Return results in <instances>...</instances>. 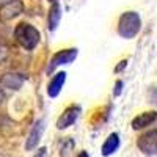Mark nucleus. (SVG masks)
<instances>
[{
    "instance_id": "f257e3e1",
    "label": "nucleus",
    "mask_w": 157,
    "mask_h": 157,
    "mask_svg": "<svg viewBox=\"0 0 157 157\" xmlns=\"http://www.w3.org/2000/svg\"><path fill=\"white\" fill-rule=\"evenodd\" d=\"M14 38L22 49L33 50L39 44V41H41V33H39V30L35 25L27 24V22H21L14 29Z\"/></svg>"
},
{
    "instance_id": "f03ea898",
    "label": "nucleus",
    "mask_w": 157,
    "mask_h": 157,
    "mask_svg": "<svg viewBox=\"0 0 157 157\" xmlns=\"http://www.w3.org/2000/svg\"><path fill=\"white\" fill-rule=\"evenodd\" d=\"M118 35L124 39H132L141 30V17L137 11H124L118 19Z\"/></svg>"
},
{
    "instance_id": "7ed1b4c3",
    "label": "nucleus",
    "mask_w": 157,
    "mask_h": 157,
    "mask_svg": "<svg viewBox=\"0 0 157 157\" xmlns=\"http://www.w3.org/2000/svg\"><path fill=\"white\" fill-rule=\"evenodd\" d=\"M78 55V50L75 47H71V49H61L58 50L57 54L50 58L47 68H46V72L47 74H52L58 66H63V64H71Z\"/></svg>"
},
{
    "instance_id": "20e7f679",
    "label": "nucleus",
    "mask_w": 157,
    "mask_h": 157,
    "mask_svg": "<svg viewBox=\"0 0 157 157\" xmlns=\"http://www.w3.org/2000/svg\"><path fill=\"white\" fill-rule=\"evenodd\" d=\"M137 146L145 155H155L157 154V129H151L148 132L141 134L137 140Z\"/></svg>"
},
{
    "instance_id": "39448f33",
    "label": "nucleus",
    "mask_w": 157,
    "mask_h": 157,
    "mask_svg": "<svg viewBox=\"0 0 157 157\" xmlns=\"http://www.w3.org/2000/svg\"><path fill=\"white\" fill-rule=\"evenodd\" d=\"M44 130H46V120L39 118V120L35 121V124L30 129V134L27 135V140H25V151H33L39 145Z\"/></svg>"
},
{
    "instance_id": "423d86ee",
    "label": "nucleus",
    "mask_w": 157,
    "mask_h": 157,
    "mask_svg": "<svg viewBox=\"0 0 157 157\" xmlns=\"http://www.w3.org/2000/svg\"><path fill=\"white\" fill-rule=\"evenodd\" d=\"M80 112H82V109H80V105H77V104H72V105H69L68 109H64V112L58 116V120H57V129L64 130V129L74 126V123L77 121Z\"/></svg>"
},
{
    "instance_id": "0eeeda50",
    "label": "nucleus",
    "mask_w": 157,
    "mask_h": 157,
    "mask_svg": "<svg viewBox=\"0 0 157 157\" xmlns=\"http://www.w3.org/2000/svg\"><path fill=\"white\" fill-rule=\"evenodd\" d=\"M24 11V3L22 0H11L0 6V21L2 22H8L11 19L17 17L19 14H22Z\"/></svg>"
},
{
    "instance_id": "6e6552de",
    "label": "nucleus",
    "mask_w": 157,
    "mask_h": 157,
    "mask_svg": "<svg viewBox=\"0 0 157 157\" xmlns=\"http://www.w3.org/2000/svg\"><path fill=\"white\" fill-rule=\"evenodd\" d=\"M155 121H157V112L149 110V112H143V113L137 115L132 120V123H130V126H132L134 130H141V129L154 124Z\"/></svg>"
},
{
    "instance_id": "1a4fd4ad",
    "label": "nucleus",
    "mask_w": 157,
    "mask_h": 157,
    "mask_svg": "<svg viewBox=\"0 0 157 157\" xmlns=\"http://www.w3.org/2000/svg\"><path fill=\"white\" fill-rule=\"evenodd\" d=\"M25 75L22 74H17V72H8V74H3L0 77V85L3 88H8V90H19L24 82H25Z\"/></svg>"
},
{
    "instance_id": "9d476101",
    "label": "nucleus",
    "mask_w": 157,
    "mask_h": 157,
    "mask_svg": "<svg viewBox=\"0 0 157 157\" xmlns=\"http://www.w3.org/2000/svg\"><path fill=\"white\" fill-rule=\"evenodd\" d=\"M66 72H57L52 75L50 82L47 85V96L49 98H57L60 93H61V88L64 85V82H66Z\"/></svg>"
},
{
    "instance_id": "9b49d317",
    "label": "nucleus",
    "mask_w": 157,
    "mask_h": 157,
    "mask_svg": "<svg viewBox=\"0 0 157 157\" xmlns=\"http://www.w3.org/2000/svg\"><path fill=\"white\" fill-rule=\"evenodd\" d=\"M118 148H120V134L116 132H112L105 141L102 143V148H101V154L104 157H110L112 154H115L118 151Z\"/></svg>"
},
{
    "instance_id": "f8f14e48",
    "label": "nucleus",
    "mask_w": 157,
    "mask_h": 157,
    "mask_svg": "<svg viewBox=\"0 0 157 157\" xmlns=\"http://www.w3.org/2000/svg\"><path fill=\"white\" fill-rule=\"evenodd\" d=\"M61 6L58 2H54V3H50V10H49V16H47V29L50 32H55L57 27H58V24L61 21Z\"/></svg>"
},
{
    "instance_id": "ddd939ff",
    "label": "nucleus",
    "mask_w": 157,
    "mask_h": 157,
    "mask_svg": "<svg viewBox=\"0 0 157 157\" xmlns=\"http://www.w3.org/2000/svg\"><path fill=\"white\" fill-rule=\"evenodd\" d=\"M72 148H74V141H72L71 138H66V140L63 141V146L60 148V155H61V157H68V155L71 154Z\"/></svg>"
},
{
    "instance_id": "4468645a",
    "label": "nucleus",
    "mask_w": 157,
    "mask_h": 157,
    "mask_svg": "<svg viewBox=\"0 0 157 157\" xmlns=\"http://www.w3.org/2000/svg\"><path fill=\"white\" fill-rule=\"evenodd\" d=\"M123 86H124V82H123V80H116L115 88H113V96H115V98H118V96L123 93Z\"/></svg>"
},
{
    "instance_id": "2eb2a0df",
    "label": "nucleus",
    "mask_w": 157,
    "mask_h": 157,
    "mask_svg": "<svg viewBox=\"0 0 157 157\" xmlns=\"http://www.w3.org/2000/svg\"><path fill=\"white\" fill-rule=\"evenodd\" d=\"M148 98H149V102L157 104V88L155 86H151L149 93H148Z\"/></svg>"
},
{
    "instance_id": "dca6fc26",
    "label": "nucleus",
    "mask_w": 157,
    "mask_h": 157,
    "mask_svg": "<svg viewBox=\"0 0 157 157\" xmlns=\"http://www.w3.org/2000/svg\"><path fill=\"white\" fill-rule=\"evenodd\" d=\"M127 63H129L127 60H121L120 63L116 64V68H115V72H116V74H118V72H123V71H124V69L127 68Z\"/></svg>"
},
{
    "instance_id": "f3484780",
    "label": "nucleus",
    "mask_w": 157,
    "mask_h": 157,
    "mask_svg": "<svg viewBox=\"0 0 157 157\" xmlns=\"http://www.w3.org/2000/svg\"><path fill=\"white\" fill-rule=\"evenodd\" d=\"M46 154H47V149H46V148H39V151H38L33 157H46Z\"/></svg>"
},
{
    "instance_id": "a211bd4d",
    "label": "nucleus",
    "mask_w": 157,
    "mask_h": 157,
    "mask_svg": "<svg viewBox=\"0 0 157 157\" xmlns=\"http://www.w3.org/2000/svg\"><path fill=\"white\" fill-rule=\"evenodd\" d=\"M5 98H6V96H5V93L2 91V88H0V105H2V104L5 102Z\"/></svg>"
},
{
    "instance_id": "6ab92c4d",
    "label": "nucleus",
    "mask_w": 157,
    "mask_h": 157,
    "mask_svg": "<svg viewBox=\"0 0 157 157\" xmlns=\"http://www.w3.org/2000/svg\"><path fill=\"white\" fill-rule=\"evenodd\" d=\"M77 157H90V154H88L86 151H80V154H78Z\"/></svg>"
},
{
    "instance_id": "aec40b11",
    "label": "nucleus",
    "mask_w": 157,
    "mask_h": 157,
    "mask_svg": "<svg viewBox=\"0 0 157 157\" xmlns=\"http://www.w3.org/2000/svg\"><path fill=\"white\" fill-rule=\"evenodd\" d=\"M6 2H11V0H0V5H3V3H6Z\"/></svg>"
},
{
    "instance_id": "412c9836",
    "label": "nucleus",
    "mask_w": 157,
    "mask_h": 157,
    "mask_svg": "<svg viewBox=\"0 0 157 157\" xmlns=\"http://www.w3.org/2000/svg\"><path fill=\"white\" fill-rule=\"evenodd\" d=\"M49 2H50V3H54V2H57V0H49Z\"/></svg>"
}]
</instances>
